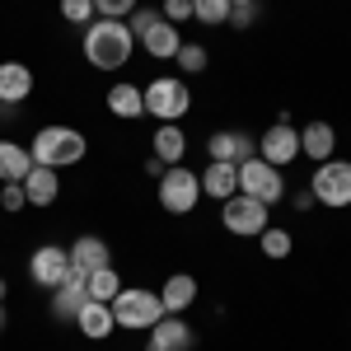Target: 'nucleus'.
Masks as SVG:
<instances>
[{
	"instance_id": "19",
	"label": "nucleus",
	"mask_w": 351,
	"mask_h": 351,
	"mask_svg": "<svg viewBox=\"0 0 351 351\" xmlns=\"http://www.w3.org/2000/svg\"><path fill=\"white\" fill-rule=\"evenodd\" d=\"M202 192L216 197V202H230V197L239 192V169H234V164H216V160H211V169L202 173Z\"/></svg>"
},
{
	"instance_id": "27",
	"label": "nucleus",
	"mask_w": 351,
	"mask_h": 351,
	"mask_svg": "<svg viewBox=\"0 0 351 351\" xmlns=\"http://www.w3.org/2000/svg\"><path fill=\"white\" fill-rule=\"evenodd\" d=\"M258 239H263V253H267L271 263H281V258H291V234H286V230H263V234H258Z\"/></svg>"
},
{
	"instance_id": "2",
	"label": "nucleus",
	"mask_w": 351,
	"mask_h": 351,
	"mask_svg": "<svg viewBox=\"0 0 351 351\" xmlns=\"http://www.w3.org/2000/svg\"><path fill=\"white\" fill-rule=\"evenodd\" d=\"M84 136L75 127H43V132L33 136V145H28V155L33 164H47V169H66V164H80L84 160Z\"/></svg>"
},
{
	"instance_id": "37",
	"label": "nucleus",
	"mask_w": 351,
	"mask_h": 351,
	"mask_svg": "<svg viewBox=\"0 0 351 351\" xmlns=\"http://www.w3.org/2000/svg\"><path fill=\"white\" fill-rule=\"evenodd\" d=\"M0 332H5V304H0Z\"/></svg>"
},
{
	"instance_id": "29",
	"label": "nucleus",
	"mask_w": 351,
	"mask_h": 351,
	"mask_svg": "<svg viewBox=\"0 0 351 351\" xmlns=\"http://www.w3.org/2000/svg\"><path fill=\"white\" fill-rule=\"evenodd\" d=\"M173 61H178L188 75H197V71H206V61H211V56H206V47H202V43H183Z\"/></svg>"
},
{
	"instance_id": "3",
	"label": "nucleus",
	"mask_w": 351,
	"mask_h": 351,
	"mask_svg": "<svg viewBox=\"0 0 351 351\" xmlns=\"http://www.w3.org/2000/svg\"><path fill=\"white\" fill-rule=\"evenodd\" d=\"M127 28H132V38L145 47L150 56H160V61H169V56H178V47H183V38H178V28L169 24L164 14H155V10H132V19H127Z\"/></svg>"
},
{
	"instance_id": "12",
	"label": "nucleus",
	"mask_w": 351,
	"mask_h": 351,
	"mask_svg": "<svg viewBox=\"0 0 351 351\" xmlns=\"http://www.w3.org/2000/svg\"><path fill=\"white\" fill-rule=\"evenodd\" d=\"M192 328L183 324V319H173V314H164L160 324L150 328V347L145 351H192Z\"/></svg>"
},
{
	"instance_id": "21",
	"label": "nucleus",
	"mask_w": 351,
	"mask_h": 351,
	"mask_svg": "<svg viewBox=\"0 0 351 351\" xmlns=\"http://www.w3.org/2000/svg\"><path fill=\"white\" fill-rule=\"evenodd\" d=\"M71 253V263L84 271H99V267H108V243L99 239V234H80L75 239V248H66Z\"/></svg>"
},
{
	"instance_id": "36",
	"label": "nucleus",
	"mask_w": 351,
	"mask_h": 351,
	"mask_svg": "<svg viewBox=\"0 0 351 351\" xmlns=\"http://www.w3.org/2000/svg\"><path fill=\"white\" fill-rule=\"evenodd\" d=\"M5 291H10V286H5V281H0V304H5Z\"/></svg>"
},
{
	"instance_id": "7",
	"label": "nucleus",
	"mask_w": 351,
	"mask_h": 351,
	"mask_svg": "<svg viewBox=\"0 0 351 351\" xmlns=\"http://www.w3.org/2000/svg\"><path fill=\"white\" fill-rule=\"evenodd\" d=\"M220 220H225V230H230V234L253 239V234H263V230H267V202L234 192L230 202H220Z\"/></svg>"
},
{
	"instance_id": "6",
	"label": "nucleus",
	"mask_w": 351,
	"mask_h": 351,
	"mask_svg": "<svg viewBox=\"0 0 351 351\" xmlns=\"http://www.w3.org/2000/svg\"><path fill=\"white\" fill-rule=\"evenodd\" d=\"M234 169H239V192H243V197H258V202H267V206L286 197L281 169H276V164H267L263 155H253V160L234 164Z\"/></svg>"
},
{
	"instance_id": "1",
	"label": "nucleus",
	"mask_w": 351,
	"mask_h": 351,
	"mask_svg": "<svg viewBox=\"0 0 351 351\" xmlns=\"http://www.w3.org/2000/svg\"><path fill=\"white\" fill-rule=\"evenodd\" d=\"M132 28L127 19H94V24L84 28V56H89V66H99V71H117V66H127L132 61Z\"/></svg>"
},
{
	"instance_id": "15",
	"label": "nucleus",
	"mask_w": 351,
	"mask_h": 351,
	"mask_svg": "<svg viewBox=\"0 0 351 351\" xmlns=\"http://www.w3.org/2000/svg\"><path fill=\"white\" fill-rule=\"evenodd\" d=\"M24 197L28 206H52L56 197H61V183H56V169H47V164H33L24 178Z\"/></svg>"
},
{
	"instance_id": "14",
	"label": "nucleus",
	"mask_w": 351,
	"mask_h": 351,
	"mask_svg": "<svg viewBox=\"0 0 351 351\" xmlns=\"http://www.w3.org/2000/svg\"><path fill=\"white\" fill-rule=\"evenodd\" d=\"M28 94H33V71H28L24 61H0V104H24Z\"/></svg>"
},
{
	"instance_id": "18",
	"label": "nucleus",
	"mask_w": 351,
	"mask_h": 351,
	"mask_svg": "<svg viewBox=\"0 0 351 351\" xmlns=\"http://www.w3.org/2000/svg\"><path fill=\"white\" fill-rule=\"evenodd\" d=\"M300 150L309 155V160H332V150H337V132L328 127V122H309L304 132H300Z\"/></svg>"
},
{
	"instance_id": "16",
	"label": "nucleus",
	"mask_w": 351,
	"mask_h": 351,
	"mask_svg": "<svg viewBox=\"0 0 351 351\" xmlns=\"http://www.w3.org/2000/svg\"><path fill=\"white\" fill-rule=\"evenodd\" d=\"M75 328H80L89 342H104L112 328H117V324H112V304H99V300H89L80 314H75Z\"/></svg>"
},
{
	"instance_id": "8",
	"label": "nucleus",
	"mask_w": 351,
	"mask_h": 351,
	"mask_svg": "<svg viewBox=\"0 0 351 351\" xmlns=\"http://www.w3.org/2000/svg\"><path fill=\"white\" fill-rule=\"evenodd\" d=\"M141 94H145V112H155L160 122H178V117L192 108L188 80H173V75H164V80H150V89H141Z\"/></svg>"
},
{
	"instance_id": "23",
	"label": "nucleus",
	"mask_w": 351,
	"mask_h": 351,
	"mask_svg": "<svg viewBox=\"0 0 351 351\" xmlns=\"http://www.w3.org/2000/svg\"><path fill=\"white\" fill-rule=\"evenodd\" d=\"M108 108H112V117H141L145 112V94L136 89V84H112L108 89Z\"/></svg>"
},
{
	"instance_id": "4",
	"label": "nucleus",
	"mask_w": 351,
	"mask_h": 351,
	"mask_svg": "<svg viewBox=\"0 0 351 351\" xmlns=\"http://www.w3.org/2000/svg\"><path fill=\"white\" fill-rule=\"evenodd\" d=\"M164 319V304L155 291H117V300H112V324L117 328H155Z\"/></svg>"
},
{
	"instance_id": "17",
	"label": "nucleus",
	"mask_w": 351,
	"mask_h": 351,
	"mask_svg": "<svg viewBox=\"0 0 351 351\" xmlns=\"http://www.w3.org/2000/svg\"><path fill=\"white\" fill-rule=\"evenodd\" d=\"M192 300H197V281H192L188 271H173L169 281H164V291H160V304H164V314H183Z\"/></svg>"
},
{
	"instance_id": "22",
	"label": "nucleus",
	"mask_w": 351,
	"mask_h": 351,
	"mask_svg": "<svg viewBox=\"0 0 351 351\" xmlns=\"http://www.w3.org/2000/svg\"><path fill=\"white\" fill-rule=\"evenodd\" d=\"M183 155H188V136L178 132V122H164L160 132H155V160L178 164Z\"/></svg>"
},
{
	"instance_id": "11",
	"label": "nucleus",
	"mask_w": 351,
	"mask_h": 351,
	"mask_svg": "<svg viewBox=\"0 0 351 351\" xmlns=\"http://www.w3.org/2000/svg\"><path fill=\"white\" fill-rule=\"evenodd\" d=\"M66 267H71V253L56 248V243H43V248L28 258V276H33L38 286H47V291H56V286L66 281Z\"/></svg>"
},
{
	"instance_id": "10",
	"label": "nucleus",
	"mask_w": 351,
	"mask_h": 351,
	"mask_svg": "<svg viewBox=\"0 0 351 351\" xmlns=\"http://www.w3.org/2000/svg\"><path fill=\"white\" fill-rule=\"evenodd\" d=\"M258 155H263L267 164H276V169L291 164V160H300V132L286 122V117L271 122L267 132H263V141H258Z\"/></svg>"
},
{
	"instance_id": "20",
	"label": "nucleus",
	"mask_w": 351,
	"mask_h": 351,
	"mask_svg": "<svg viewBox=\"0 0 351 351\" xmlns=\"http://www.w3.org/2000/svg\"><path fill=\"white\" fill-rule=\"evenodd\" d=\"M28 169H33V155H28V145L0 141V183H24Z\"/></svg>"
},
{
	"instance_id": "35",
	"label": "nucleus",
	"mask_w": 351,
	"mask_h": 351,
	"mask_svg": "<svg viewBox=\"0 0 351 351\" xmlns=\"http://www.w3.org/2000/svg\"><path fill=\"white\" fill-rule=\"evenodd\" d=\"M314 206V192H295V211H309Z\"/></svg>"
},
{
	"instance_id": "38",
	"label": "nucleus",
	"mask_w": 351,
	"mask_h": 351,
	"mask_svg": "<svg viewBox=\"0 0 351 351\" xmlns=\"http://www.w3.org/2000/svg\"><path fill=\"white\" fill-rule=\"evenodd\" d=\"M230 5H239V0H230Z\"/></svg>"
},
{
	"instance_id": "28",
	"label": "nucleus",
	"mask_w": 351,
	"mask_h": 351,
	"mask_svg": "<svg viewBox=\"0 0 351 351\" xmlns=\"http://www.w3.org/2000/svg\"><path fill=\"white\" fill-rule=\"evenodd\" d=\"M258 19H263V5H258V0H239V5H230V19H225V24L230 28H253Z\"/></svg>"
},
{
	"instance_id": "30",
	"label": "nucleus",
	"mask_w": 351,
	"mask_h": 351,
	"mask_svg": "<svg viewBox=\"0 0 351 351\" xmlns=\"http://www.w3.org/2000/svg\"><path fill=\"white\" fill-rule=\"evenodd\" d=\"M61 19L66 24H89L94 19V0H61Z\"/></svg>"
},
{
	"instance_id": "5",
	"label": "nucleus",
	"mask_w": 351,
	"mask_h": 351,
	"mask_svg": "<svg viewBox=\"0 0 351 351\" xmlns=\"http://www.w3.org/2000/svg\"><path fill=\"white\" fill-rule=\"evenodd\" d=\"M309 192H314V202H324L332 211L351 206V160H324L309 178Z\"/></svg>"
},
{
	"instance_id": "33",
	"label": "nucleus",
	"mask_w": 351,
	"mask_h": 351,
	"mask_svg": "<svg viewBox=\"0 0 351 351\" xmlns=\"http://www.w3.org/2000/svg\"><path fill=\"white\" fill-rule=\"evenodd\" d=\"M164 19H169V24L192 19V0H164Z\"/></svg>"
},
{
	"instance_id": "32",
	"label": "nucleus",
	"mask_w": 351,
	"mask_h": 351,
	"mask_svg": "<svg viewBox=\"0 0 351 351\" xmlns=\"http://www.w3.org/2000/svg\"><path fill=\"white\" fill-rule=\"evenodd\" d=\"M0 206H5V211H24L28 206L24 183H0Z\"/></svg>"
},
{
	"instance_id": "13",
	"label": "nucleus",
	"mask_w": 351,
	"mask_h": 351,
	"mask_svg": "<svg viewBox=\"0 0 351 351\" xmlns=\"http://www.w3.org/2000/svg\"><path fill=\"white\" fill-rule=\"evenodd\" d=\"M258 155V141L243 132H216L211 136V160L216 164H243Z\"/></svg>"
},
{
	"instance_id": "24",
	"label": "nucleus",
	"mask_w": 351,
	"mask_h": 351,
	"mask_svg": "<svg viewBox=\"0 0 351 351\" xmlns=\"http://www.w3.org/2000/svg\"><path fill=\"white\" fill-rule=\"evenodd\" d=\"M84 304H89V291H84V286H71V281L56 286V295H52V314L56 319H75Z\"/></svg>"
},
{
	"instance_id": "31",
	"label": "nucleus",
	"mask_w": 351,
	"mask_h": 351,
	"mask_svg": "<svg viewBox=\"0 0 351 351\" xmlns=\"http://www.w3.org/2000/svg\"><path fill=\"white\" fill-rule=\"evenodd\" d=\"M136 0H94V14L99 19H132Z\"/></svg>"
},
{
	"instance_id": "34",
	"label": "nucleus",
	"mask_w": 351,
	"mask_h": 351,
	"mask_svg": "<svg viewBox=\"0 0 351 351\" xmlns=\"http://www.w3.org/2000/svg\"><path fill=\"white\" fill-rule=\"evenodd\" d=\"M169 169H173V164L155 160V155H150V160H145V173H150V178H164V173H169Z\"/></svg>"
},
{
	"instance_id": "25",
	"label": "nucleus",
	"mask_w": 351,
	"mask_h": 351,
	"mask_svg": "<svg viewBox=\"0 0 351 351\" xmlns=\"http://www.w3.org/2000/svg\"><path fill=\"white\" fill-rule=\"evenodd\" d=\"M84 291H89V300H99V304H112L117 300V291H122V276L108 267H99V271H89V281H84Z\"/></svg>"
},
{
	"instance_id": "26",
	"label": "nucleus",
	"mask_w": 351,
	"mask_h": 351,
	"mask_svg": "<svg viewBox=\"0 0 351 351\" xmlns=\"http://www.w3.org/2000/svg\"><path fill=\"white\" fill-rule=\"evenodd\" d=\"M192 19L220 28L225 19H230V0H192Z\"/></svg>"
},
{
	"instance_id": "9",
	"label": "nucleus",
	"mask_w": 351,
	"mask_h": 351,
	"mask_svg": "<svg viewBox=\"0 0 351 351\" xmlns=\"http://www.w3.org/2000/svg\"><path fill=\"white\" fill-rule=\"evenodd\" d=\"M197 197H202V173H192V169H169L160 178V206L164 211H173V216H188L192 206H197Z\"/></svg>"
}]
</instances>
